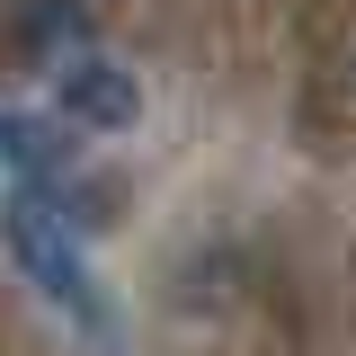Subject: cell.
<instances>
[{
	"label": "cell",
	"mask_w": 356,
	"mask_h": 356,
	"mask_svg": "<svg viewBox=\"0 0 356 356\" xmlns=\"http://www.w3.org/2000/svg\"><path fill=\"white\" fill-rule=\"evenodd\" d=\"M0 232H9V259L27 267V276H36L72 321H107L98 276H89V259H81V222H72V205H54V196H36V187H18Z\"/></svg>",
	"instance_id": "1"
},
{
	"label": "cell",
	"mask_w": 356,
	"mask_h": 356,
	"mask_svg": "<svg viewBox=\"0 0 356 356\" xmlns=\"http://www.w3.org/2000/svg\"><path fill=\"white\" fill-rule=\"evenodd\" d=\"M143 116L125 63H98V54H72L63 63V125H98V134H125Z\"/></svg>",
	"instance_id": "2"
},
{
	"label": "cell",
	"mask_w": 356,
	"mask_h": 356,
	"mask_svg": "<svg viewBox=\"0 0 356 356\" xmlns=\"http://www.w3.org/2000/svg\"><path fill=\"white\" fill-rule=\"evenodd\" d=\"M0 152L18 161V187H36V196L63 205V187H72V143H63L54 125H36V116H0Z\"/></svg>",
	"instance_id": "3"
},
{
	"label": "cell",
	"mask_w": 356,
	"mask_h": 356,
	"mask_svg": "<svg viewBox=\"0 0 356 356\" xmlns=\"http://www.w3.org/2000/svg\"><path fill=\"white\" fill-rule=\"evenodd\" d=\"M18 44L36 54V63H72V54H89V9L81 0H27V27H18Z\"/></svg>",
	"instance_id": "4"
}]
</instances>
